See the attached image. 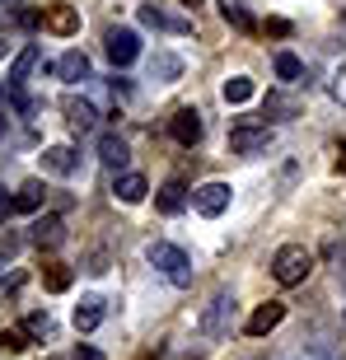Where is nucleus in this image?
I'll use <instances>...</instances> for the list:
<instances>
[{
	"label": "nucleus",
	"instance_id": "dca6fc26",
	"mask_svg": "<svg viewBox=\"0 0 346 360\" xmlns=\"http://www.w3.org/2000/svg\"><path fill=\"white\" fill-rule=\"evenodd\" d=\"M98 160H103L108 169H127L132 150H127V141H122L117 131H103V136H98Z\"/></svg>",
	"mask_w": 346,
	"mask_h": 360
},
{
	"label": "nucleus",
	"instance_id": "c756f323",
	"mask_svg": "<svg viewBox=\"0 0 346 360\" xmlns=\"http://www.w3.org/2000/svg\"><path fill=\"white\" fill-rule=\"evenodd\" d=\"M333 98L346 103V66H337V75H333Z\"/></svg>",
	"mask_w": 346,
	"mask_h": 360
},
{
	"label": "nucleus",
	"instance_id": "5701e85b",
	"mask_svg": "<svg viewBox=\"0 0 346 360\" xmlns=\"http://www.w3.org/2000/svg\"><path fill=\"white\" fill-rule=\"evenodd\" d=\"M70 281H75V271H70V262H47V267H42V285H47L52 295L70 290Z\"/></svg>",
	"mask_w": 346,
	"mask_h": 360
},
{
	"label": "nucleus",
	"instance_id": "9b49d317",
	"mask_svg": "<svg viewBox=\"0 0 346 360\" xmlns=\"http://www.w3.org/2000/svg\"><path fill=\"white\" fill-rule=\"evenodd\" d=\"M61 108H66V122L75 127V131H94V122H98V108H94L89 98H80V94H66V98H61Z\"/></svg>",
	"mask_w": 346,
	"mask_h": 360
},
{
	"label": "nucleus",
	"instance_id": "c85d7f7f",
	"mask_svg": "<svg viewBox=\"0 0 346 360\" xmlns=\"http://www.w3.org/2000/svg\"><path fill=\"white\" fill-rule=\"evenodd\" d=\"M262 33H267V38H290V19H267Z\"/></svg>",
	"mask_w": 346,
	"mask_h": 360
},
{
	"label": "nucleus",
	"instance_id": "0eeeda50",
	"mask_svg": "<svg viewBox=\"0 0 346 360\" xmlns=\"http://www.w3.org/2000/svg\"><path fill=\"white\" fill-rule=\"evenodd\" d=\"M215 10H220V19H225L234 33H262V24L253 19V10H248L243 0H215Z\"/></svg>",
	"mask_w": 346,
	"mask_h": 360
},
{
	"label": "nucleus",
	"instance_id": "1a4fd4ad",
	"mask_svg": "<svg viewBox=\"0 0 346 360\" xmlns=\"http://www.w3.org/2000/svg\"><path fill=\"white\" fill-rule=\"evenodd\" d=\"M42 28L56 33V38H75L80 33V14H75V5H52V10L42 14Z\"/></svg>",
	"mask_w": 346,
	"mask_h": 360
},
{
	"label": "nucleus",
	"instance_id": "4be33fe9",
	"mask_svg": "<svg viewBox=\"0 0 346 360\" xmlns=\"http://www.w3.org/2000/svg\"><path fill=\"white\" fill-rule=\"evenodd\" d=\"M141 24H150V28H169V33H187V19H178V14H164V10H155V5H141Z\"/></svg>",
	"mask_w": 346,
	"mask_h": 360
},
{
	"label": "nucleus",
	"instance_id": "423d86ee",
	"mask_svg": "<svg viewBox=\"0 0 346 360\" xmlns=\"http://www.w3.org/2000/svg\"><path fill=\"white\" fill-rule=\"evenodd\" d=\"M169 136L178 141V146L192 150L201 141V112H197V108H178V112H173V122H169Z\"/></svg>",
	"mask_w": 346,
	"mask_h": 360
},
{
	"label": "nucleus",
	"instance_id": "9d476101",
	"mask_svg": "<svg viewBox=\"0 0 346 360\" xmlns=\"http://www.w3.org/2000/svg\"><path fill=\"white\" fill-rule=\"evenodd\" d=\"M66 239V225H61V215H42L28 225V243L33 248H56V243Z\"/></svg>",
	"mask_w": 346,
	"mask_h": 360
},
{
	"label": "nucleus",
	"instance_id": "cd10ccee",
	"mask_svg": "<svg viewBox=\"0 0 346 360\" xmlns=\"http://www.w3.org/2000/svg\"><path fill=\"white\" fill-rule=\"evenodd\" d=\"M24 328H28V337H52V319L47 314H28Z\"/></svg>",
	"mask_w": 346,
	"mask_h": 360
},
{
	"label": "nucleus",
	"instance_id": "a211bd4d",
	"mask_svg": "<svg viewBox=\"0 0 346 360\" xmlns=\"http://www.w3.org/2000/svg\"><path fill=\"white\" fill-rule=\"evenodd\" d=\"M113 192H117V201H127V206H136V201H146L150 183H146L141 174H127V169H122V174L113 178Z\"/></svg>",
	"mask_w": 346,
	"mask_h": 360
},
{
	"label": "nucleus",
	"instance_id": "bb28decb",
	"mask_svg": "<svg viewBox=\"0 0 346 360\" xmlns=\"http://www.w3.org/2000/svg\"><path fill=\"white\" fill-rule=\"evenodd\" d=\"M28 347V328H0V351H24Z\"/></svg>",
	"mask_w": 346,
	"mask_h": 360
},
{
	"label": "nucleus",
	"instance_id": "f03ea898",
	"mask_svg": "<svg viewBox=\"0 0 346 360\" xmlns=\"http://www.w3.org/2000/svg\"><path fill=\"white\" fill-rule=\"evenodd\" d=\"M146 257H150V267H160L173 285H192V262H187L183 248H173V243H150Z\"/></svg>",
	"mask_w": 346,
	"mask_h": 360
},
{
	"label": "nucleus",
	"instance_id": "79ce46f5",
	"mask_svg": "<svg viewBox=\"0 0 346 360\" xmlns=\"http://www.w3.org/2000/svg\"><path fill=\"white\" fill-rule=\"evenodd\" d=\"M0 56H5V42H0Z\"/></svg>",
	"mask_w": 346,
	"mask_h": 360
},
{
	"label": "nucleus",
	"instance_id": "72a5a7b5",
	"mask_svg": "<svg viewBox=\"0 0 346 360\" xmlns=\"http://www.w3.org/2000/svg\"><path fill=\"white\" fill-rule=\"evenodd\" d=\"M19 24H24V28H38L42 14H38V10H24V14H19Z\"/></svg>",
	"mask_w": 346,
	"mask_h": 360
},
{
	"label": "nucleus",
	"instance_id": "f3484780",
	"mask_svg": "<svg viewBox=\"0 0 346 360\" xmlns=\"http://www.w3.org/2000/svg\"><path fill=\"white\" fill-rule=\"evenodd\" d=\"M38 61H42V47H38V42H28L24 52L14 56V66H10V89H24V80L38 70Z\"/></svg>",
	"mask_w": 346,
	"mask_h": 360
},
{
	"label": "nucleus",
	"instance_id": "4c0bfd02",
	"mask_svg": "<svg viewBox=\"0 0 346 360\" xmlns=\"http://www.w3.org/2000/svg\"><path fill=\"white\" fill-rule=\"evenodd\" d=\"M5 127H10V117H5V112H0V136H5Z\"/></svg>",
	"mask_w": 346,
	"mask_h": 360
},
{
	"label": "nucleus",
	"instance_id": "393cba45",
	"mask_svg": "<svg viewBox=\"0 0 346 360\" xmlns=\"http://www.w3.org/2000/svg\"><path fill=\"white\" fill-rule=\"evenodd\" d=\"M253 94H257V84L248 80V75H234V80H225V103L239 108V103H248Z\"/></svg>",
	"mask_w": 346,
	"mask_h": 360
},
{
	"label": "nucleus",
	"instance_id": "a878e982",
	"mask_svg": "<svg viewBox=\"0 0 346 360\" xmlns=\"http://www.w3.org/2000/svg\"><path fill=\"white\" fill-rule=\"evenodd\" d=\"M276 75H281L286 84H295L300 75H305V61H300L295 52H281V56H276Z\"/></svg>",
	"mask_w": 346,
	"mask_h": 360
},
{
	"label": "nucleus",
	"instance_id": "39448f33",
	"mask_svg": "<svg viewBox=\"0 0 346 360\" xmlns=\"http://www.w3.org/2000/svg\"><path fill=\"white\" fill-rule=\"evenodd\" d=\"M229 197H234V192H229V183H201L197 192H192V206H197L201 215H225L229 211Z\"/></svg>",
	"mask_w": 346,
	"mask_h": 360
},
{
	"label": "nucleus",
	"instance_id": "f704fd0d",
	"mask_svg": "<svg viewBox=\"0 0 346 360\" xmlns=\"http://www.w3.org/2000/svg\"><path fill=\"white\" fill-rule=\"evenodd\" d=\"M333 155H337V160H333V169H337V174H346V141L333 150Z\"/></svg>",
	"mask_w": 346,
	"mask_h": 360
},
{
	"label": "nucleus",
	"instance_id": "7c9ffc66",
	"mask_svg": "<svg viewBox=\"0 0 346 360\" xmlns=\"http://www.w3.org/2000/svg\"><path fill=\"white\" fill-rule=\"evenodd\" d=\"M84 271H94V276H103V271H108V253H94V257H89V267H84Z\"/></svg>",
	"mask_w": 346,
	"mask_h": 360
},
{
	"label": "nucleus",
	"instance_id": "f257e3e1",
	"mask_svg": "<svg viewBox=\"0 0 346 360\" xmlns=\"http://www.w3.org/2000/svg\"><path fill=\"white\" fill-rule=\"evenodd\" d=\"M309 271H314V253H309L305 243H286V248H276V257H271L276 285H300Z\"/></svg>",
	"mask_w": 346,
	"mask_h": 360
},
{
	"label": "nucleus",
	"instance_id": "b1692460",
	"mask_svg": "<svg viewBox=\"0 0 346 360\" xmlns=\"http://www.w3.org/2000/svg\"><path fill=\"white\" fill-rule=\"evenodd\" d=\"M183 75V61L173 52H155L150 56V80H178Z\"/></svg>",
	"mask_w": 346,
	"mask_h": 360
},
{
	"label": "nucleus",
	"instance_id": "2f4dec72",
	"mask_svg": "<svg viewBox=\"0 0 346 360\" xmlns=\"http://www.w3.org/2000/svg\"><path fill=\"white\" fill-rule=\"evenodd\" d=\"M14 248H19V239H10V234H5V239H0V262H10Z\"/></svg>",
	"mask_w": 346,
	"mask_h": 360
},
{
	"label": "nucleus",
	"instance_id": "c9c22d12",
	"mask_svg": "<svg viewBox=\"0 0 346 360\" xmlns=\"http://www.w3.org/2000/svg\"><path fill=\"white\" fill-rule=\"evenodd\" d=\"M14 215V197H5V192H0V220H10Z\"/></svg>",
	"mask_w": 346,
	"mask_h": 360
},
{
	"label": "nucleus",
	"instance_id": "20e7f679",
	"mask_svg": "<svg viewBox=\"0 0 346 360\" xmlns=\"http://www.w3.org/2000/svg\"><path fill=\"white\" fill-rule=\"evenodd\" d=\"M229 328H234V295H215L211 304H206V314H201V333L206 337H225Z\"/></svg>",
	"mask_w": 346,
	"mask_h": 360
},
{
	"label": "nucleus",
	"instance_id": "f8f14e48",
	"mask_svg": "<svg viewBox=\"0 0 346 360\" xmlns=\"http://www.w3.org/2000/svg\"><path fill=\"white\" fill-rule=\"evenodd\" d=\"M42 169L56 174V178H70L75 169H80V155H75L70 146H47V150H42Z\"/></svg>",
	"mask_w": 346,
	"mask_h": 360
},
{
	"label": "nucleus",
	"instance_id": "412c9836",
	"mask_svg": "<svg viewBox=\"0 0 346 360\" xmlns=\"http://www.w3.org/2000/svg\"><path fill=\"white\" fill-rule=\"evenodd\" d=\"M42 197H47V187H42L38 178H28V183L14 192V211H19V215H33L42 206Z\"/></svg>",
	"mask_w": 346,
	"mask_h": 360
},
{
	"label": "nucleus",
	"instance_id": "ea45409f",
	"mask_svg": "<svg viewBox=\"0 0 346 360\" xmlns=\"http://www.w3.org/2000/svg\"><path fill=\"white\" fill-rule=\"evenodd\" d=\"M183 5H197V0H183Z\"/></svg>",
	"mask_w": 346,
	"mask_h": 360
},
{
	"label": "nucleus",
	"instance_id": "473e14b6",
	"mask_svg": "<svg viewBox=\"0 0 346 360\" xmlns=\"http://www.w3.org/2000/svg\"><path fill=\"white\" fill-rule=\"evenodd\" d=\"M19 285H24V276H10V281H0V300H5V295H14Z\"/></svg>",
	"mask_w": 346,
	"mask_h": 360
},
{
	"label": "nucleus",
	"instance_id": "ddd939ff",
	"mask_svg": "<svg viewBox=\"0 0 346 360\" xmlns=\"http://www.w3.org/2000/svg\"><path fill=\"white\" fill-rule=\"evenodd\" d=\"M281 319H286V304H281V300H267L262 309H253V319L243 323V328H248V337H267Z\"/></svg>",
	"mask_w": 346,
	"mask_h": 360
},
{
	"label": "nucleus",
	"instance_id": "e433bc0d",
	"mask_svg": "<svg viewBox=\"0 0 346 360\" xmlns=\"http://www.w3.org/2000/svg\"><path fill=\"white\" fill-rule=\"evenodd\" d=\"M75 360H103V356H98L94 347H75Z\"/></svg>",
	"mask_w": 346,
	"mask_h": 360
},
{
	"label": "nucleus",
	"instance_id": "6e6552de",
	"mask_svg": "<svg viewBox=\"0 0 346 360\" xmlns=\"http://www.w3.org/2000/svg\"><path fill=\"white\" fill-rule=\"evenodd\" d=\"M271 146V131L267 127H234L229 131V150L234 155H257V150H267Z\"/></svg>",
	"mask_w": 346,
	"mask_h": 360
},
{
	"label": "nucleus",
	"instance_id": "a19ab883",
	"mask_svg": "<svg viewBox=\"0 0 346 360\" xmlns=\"http://www.w3.org/2000/svg\"><path fill=\"white\" fill-rule=\"evenodd\" d=\"M0 98H5V84H0Z\"/></svg>",
	"mask_w": 346,
	"mask_h": 360
},
{
	"label": "nucleus",
	"instance_id": "6ab92c4d",
	"mask_svg": "<svg viewBox=\"0 0 346 360\" xmlns=\"http://www.w3.org/2000/svg\"><path fill=\"white\" fill-rule=\"evenodd\" d=\"M187 201H192V192H187L183 183H164L160 192H155V206H160L164 215H178V211H187Z\"/></svg>",
	"mask_w": 346,
	"mask_h": 360
},
{
	"label": "nucleus",
	"instance_id": "7ed1b4c3",
	"mask_svg": "<svg viewBox=\"0 0 346 360\" xmlns=\"http://www.w3.org/2000/svg\"><path fill=\"white\" fill-rule=\"evenodd\" d=\"M103 52H108V61L113 66H132L136 56H141V33L136 28H108L103 33Z\"/></svg>",
	"mask_w": 346,
	"mask_h": 360
},
{
	"label": "nucleus",
	"instance_id": "58836bf2",
	"mask_svg": "<svg viewBox=\"0 0 346 360\" xmlns=\"http://www.w3.org/2000/svg\"><path fill=\"white\" fill-rule=\"evenodd\" d=\"M0 5H19V0H0Z\"/></svg>",
	"mask_w": 346,
	"mask_h": 360
},
{
	"label": "nucleus",
	"instance_id": "2eb2a0df",
	"mask_svg": "<svg viewBox=\"0 0 346 360\" xmlns=\"http://www.w3.org/2000/svg\"><path fill=\"white\" fill-rule=\"evenodd\" d=\"M108 314V300H98V295H84L80 304H75V333H94L98 323H103Z\"/></svg>",
	"mask_w": 346,
	"mask_h": 360
},
{
	"label": "nucleus",
	"instance_id": "aec40b11",
	"mask_svg": "<svg viewBox=\"0 0 346 360\" xmlns=\"http://www.w3.org/2000/svg\"><path fill=\"white\" fill-rule=\"evenodd\" d=\"M56 75L66 84H80V80H89V56L84 52H66L61 61H56Z\"/></svg>",
	"mask_w": 346,
	"mask_h": 360
},
{
	"label": "nucleus",
	"instance_id": "4468645a",
	"mask_svg": "<svg viewBox=\"0 0 346 360\" xmlns=\"http://www.w3.org/2000/svg\"><path fill=\"white\" fill-rule=\"evenodd\" d=\"M262 112H267L271 122H290V117H300V112H305V103H300L295 94L271 89V94H267V103H262Z\"/></svg>",
	"mask_w": 346,
	"mask_h": 360
}]
</instances>
